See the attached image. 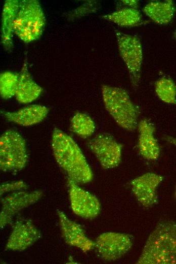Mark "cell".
<instances>
[{"instance_id":"obj_1","label":"cell","mask_w":176,"mask_h":264,"mask_svg":"<svg viewBox=\"0 0 176 264\" xmlns=\"http://www.w3.org/2000/svg\"><path fill=\"white\" fill-rule=\"evenodd\" d=\"M51 147L58 164L77 184L91 182L93 175L80 148L69 135L58 128L53 131Z\"/></svg>"},{"instance_id":"obj_2","label":"cell","mask_w":176,"mask_h":264,"mask_svg":"<svg viewBox=\"0 0 176 264\" xmlns=\"http://www.w3.org/2000/svg\"><path fill=\"white\" fill-rule=\"evenodd\" d=\"M138 264H176V221H163L149 236Z\"/></svg>"},{"instance_id":"obj_3","label":"cell","mask_w":176,"mask_h":264,"mask_svg":"<svg viewBox=\"0 0 176 264\" xmlns=\"http://www.w3.org/2000/svg\"><path fill=\"white\" fill-rule=\"evenodd\" d=\"M101 92L106 110L116 123L127 131H134L138 126L139 108L131 101L123 88L102 85Z\"/></svg>"},{"instance_id":"obj_4","label":"cell","mask_w":176,"mask_h":264,"mask_svg":"<svg viewBox=\"0 0 176 264\" xmlns=\"http://www.w3.org/2000/svg\"><path fill=\"white\" fill-rule=\"evenodd\" d=\"M46 23L45 13L39 1H19L14 33L21 41L28 43L39 39Z\"/></svg>"},{"instance_id":"obj_5","label":"cell","mask_w":176,"mask_h":264,"mask_svg":"<svg viewBox=\"0 0 176 264\" xmlns=\"http://www.w3.org/2000/svg\"><path fill=\"white\" fill-rule=\"evenodd\" d=\"M28 155L26 142L13 129L6 130L0 138V168L5 172L16 173L26 166Z\"/></svg>"},{"instance_id":"obj_6","label":"cell","mask_w":176,"mask_h":264,"mask_svg":"<svg viewBox=\"0 0 176 264\" xmlns=\"http://www.w3.org/2000/svg\"><path fill=\"white\" fill-rule=\"evenodd\" d=\"M118 51L124 62L131 85L138 87L141 78L143 62V49L140 38L135 35L115 31Z\"/></svg>"},{"instance_id":"obj_7","label":"cell","mask_w":176,"mask_h":264,"mask_svg":"<svg viewBox=\"0 0 176 264\" xmlns=\"http://www.w3.org/2000/svg\"><path fill=\"white\" fill-rule=\"evenodd\" d=\"M87 146L104 169L114 168L121 162L122 146L108 134H98Z\"/></svg>"},{"instance_id":"obj_8","label":"cell","mask_w":176,"mask_h":264,"mask_svg":"<svg viewBox=\"0 0 176 264\" xmlns=\"http://www.w3.org/2000/svg\"><path fill=\"white\" fill-rule=\"evenodd\" d=\"M133 245V237L129 234L106 232L100 235L95 242L99 256L104 260H116L127 253Z\"/></svg>"},{"instance_id":"obj_9","label":"cell","mask_w":176,"mask_h":264,"mask_svg":"<svg viewBox=\"0 0 176 264\" xmlns=\"http://www.w3.org/2000/svg\"><path fill=\"white\" fill-rule=\"evenodd\" d=\"M67 184L70 206L73 212L84 219H92L97 217L101 209L98 199L69 178H68Z\"/></svg>"},{"instance_id":"obj_10","label":"cell","mask_w":176,"mask_h":264,"mask_svg":"<svg viewBox=\"0 0 176 264\" xmlns=\"http://www.w3.org/2000/svg\"><path fill=\"white\" fill-rule=\"evenodd\" d=\"M41 190L14 191L1 200L0 226L3 228L9 224L15 215L21 210L37 202L42 196Z\"/></svg>"},{"instance_id":"obj_11","label":"cell","mask_w":176,"mask_h":264,"mask_svg":"<svg viewBox=\"0 0 176 264\" xmlns=\"http://www.w3.org/2000/svg\"><path fill=\"white\" fill-rule=\"evenodd\" d=\"M41 236L39 230L28 219L17 220L6 245V249L22 251L33 245Z\"/></svg>"},{"instance_id":"obj_12","label":"cell","mask_w":176,"mask_h":264,"mask_svg":"<svg viewBox=\"0 0 176 264\" xmlns=\"http://www.w3.org/2000/svg\"><path fill=\"white\" fill-rule=\"evenodd\" d=\"M163 180V177L161 175L146 173L131 181L132 191L143 207L150 208L156 203V189Z\"/></svg>"},{"instance_id":"obj_13","label":"cell","mask_w":176,"mask_h":264,"mask_svg":"<svg viewBox=\"0 0 176 264\" xmlns=\"http://www.w3.org/2000/svg\"><path fill=\"white\" fill-rule=\"evenodd\" d=\"M62 235L65 242L86 252L95 247V242L85 235L80 225L70 219L62 211L57 212Z\"/></svg>"},{"instance_id":"obj_14","label":"cell","mask_w":176,"mask_h":264,"mask_svg":"<svg viewBox=\"0 0 176 264\" xmlns=\"http://www.w3.org/2000/svg\"><path fill=\"white\" fill-rule=\"evenodd\" d=\"M138 128L140 153L147 160H156L159 156L160 151L157 140L154 137L155 128L154 124L144 119L139 122Z\"/></svg>"},{"instance_id":"obj_15","label":"cell","mask_w":176,"mask_h":264,"mask_svg":"<svg viewBox=\"0 0 176 264\" xmlns=\"http://www.w3.org/2000/svg\"><path fill=\"white\" fill-rule=\"evenodd\" d=\"M49 109L40 105H31L15 112L1 111L8 121L27 126L41 122L47 116Z\"/></svg>"},{"instance_id":"obj_16","label":"cell","mask_w":176,"mask_h":264,"mask_svg":"<svg viewBox=\"0 0 176 264\" xmlns=\"http://www.w3.org/2000/svg\"><path fill=\"white\" fill-rule=\"evenodd\" d=\"M19 1L7 0L4 3L1 18V43L6 51L10 52L13 48V35Z\"/></svg>"},{"instance_id":"obj_17","label":"cell","mask_w":176,"mask_h":264,"mask_svg":"<svg viewBox=\"0 0 176 264\" xmlns=\"http://www.w3.org/2000/svg\"><path fill=\"white\" fill-rule=\"evenodd\" d=\"M42 88L32 78L25 59L19 73V78L15 97L21 104H28L36 100L41 94Z\"/></svg>"},{"instance_id":"obj_18","label":"cell","mask_w":176,"mask_h":264,"mask_svg":"<svg viewBox=\"0 0 176 264\" xmlns=\"http://www.w3.org/2000/svg\"><path fill=\"white\" fill-rule=\"evenodd\" d=\"M175 11V5L171 0L151 2L143 8L144 13L153 21L160 25L169 23Z\"/></svg>"},{"instance_id":"obj_19","label":"cell","mask_w":176,"mask_h":264,"mask_svg":"<svg viewBox=\"0 0 176 264\" xmlns=\"http://www.w3.org/2000/svg\"><path fill=\"white\" fill-rule=\"evenodd\" d=\"M103 19L111 21L122 27H134L144 23L137 9L123 7L111 13L100 16Z\"/></svg>"},{"instance_id":"obj_20","label":"cell","mask_w":176,"mask_h":264,"mask_svg":"<svg viewBox=\"0 0 176 264\" xmlns=\"http://www.w3.org/2000/svg\"><path fill=\"white\" fill-rule=\"evenodd\" d=\"M71 129L79 137L86 138L91 136L96 129L95 123L87 114L76 112L71 119Z\"/></svg>"},{"instance_id":"obj_21","label":"cell","mask_w":176,"mask_h":264,"mask_svg":"<svg viewBox=\"0 0 176 264\" xmlns=\"http://www.w3.org/2000/svg\"><path fill=\"white\" fill-rule=\"evenodd\" d=\"M19 73L11 71L3 72L0 74V95L4 100L15 96L17 91Z\"/></svg>"},{"instance_id":"obj_22","label":"cell","mask_w":176,"mask_h":264,"mask_svg":"<svg viewBox=\"0 0 176 264\" xmlns=\"http://www.w3.org/2000/svg\"><path fill=\"white\" fill-rule=\"evenodd\" d=\"M155 90L158 97L168 104L176 103V85L171 79L162 77L155 83Z\"/></svg>"},{"instance_id":"obj_23","label":"cell","mask_w":176,"mask_h":264,"mask_svg":"<svg viewBox=\"0 0 176 264\" xmlns=\"http://www.w3.org/2000/svg\"><path fill=\"white\" fill-rule=\"evenodd\" d=\"M100 4L96 1H89L65 14V17L69 20L81 18L97 11L100 8Z\"/></svg>"},{"instance_id":"obj_24","label":"cell","mask_w":176,"mask_h":264,"mask_svg":"<svg viewBox=\"0 0 176 264\" xmlns=\"http://www.w3.org/2000/svg\"><path fill=\"white\" fill-rule=\"evenodd\" d=\"M27 188L28 185L22 181L3 183L1 185V195L7 192L25 190Z\"/></svg>"},{"instance_id":"obj_25","label":"cell","mask_w":176,"mask_h":264,"mask_svg":"<svg viewBox=\"0 0 176 264\" xmlns=\"http://www.w3.org/2000/svg\"><path fill=\"white\" fill-rule=\"evenodd\" d=\"M120 3L122 4L123 6H126L125 7H128L131 8L137 9L139 6L138 1H134V0H123L121 1Z\"/></svg>"},{"instance_id":"obj_26","label":"cell","mask_w":176,"mask_h":264,"mask_svg":"<svg viewBox=\"0 0 176 264\" xmlns=\"http://www.w3.org/2000/svg\"><path fill=\"white\" fill-rule=\"evenodd\" d=\"M164 140L176 147V138L170 136L165 135L163 137Z\"/></svg>"},{"instance_id":"obj_27","label":"cell","mask_w":176,"mask_h":264,"mask_svg":"<svg viewBox=\"0 0 176 264\" xmlns=\"http://www.w3.org/2000/svg\"><path fill=\"white\" fill-rule=\"evenodd\" d=\"M173 38L176 40V29L175 30L173 33Z\"/></svg>"},{"instance_id":"obj_28","label":"cell","mask_w":176,"mask_h":264,"mask_svg":"<svg viewBox=\"0 0 176 264\" xmlns=\"http://www.w3.org/2000/svg\"><path fill=\"white\" fill-rule=\"evenodd\" d=\"M175 197L176 198V190H175Z\"/></svg>"}]
</instances>
